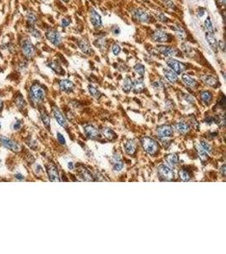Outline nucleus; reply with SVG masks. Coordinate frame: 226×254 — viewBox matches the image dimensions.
<instances>
[{
    "label": "nucleus",
    "mask_w": 226,
    "mask_h": 254,
    "mask_svg": "<svg viewBox=\"0 0 226 254\" xmlns=\"http://www.w3.org/2000/svg\"><path fill=\"white\" fill-rule=\"evenodd\" d=\"M155 16L157 17V20H160L162 22H166V21H168V19H167L166 16L163 13H157V14H155Z\"/></svg>",
    "instance_id": "79ce46f5"
},
{
    "label": "nucleus",
    "mask_w": 226,
    "mask_h": 254,
    "mask_svg": "<svg viewBox=\"0 0 226 254\" xmlns=\"http://www.w3.org/2000/svg\"><path fill=\"white\" fill-rule=\"evenodd\" d=\"M68 168H69V169H73L74 168V164H73L72 162H69L68 163Z\"/></svg>",
    "instance_id": "864d4df0"
},
{
    "label": "nucleus",
    "mask_w": 226,
    "mask_h": 254,
    "mask_svg": "<svg viewBox=\"0 0 226 254\" xmlns=\"http://www.w3.org/2000/svg\"><path fill=\"white\" fill-rule=\"evenodd\" d=\"M163 74L165 75V77L167 78V80H169L170 82L175 83L177 81V75L175 74L174 71H172L170 70H168V69H164L163 70Z\"/></svg>",
    "instance_id": "4be33fe9"
},
{
    "label": "nucleus",
    "mask_w": 226,
    "mask_h": 254,
    "mask_svg": "<svg viewBox=\"0 0 226 254\" xmlns=\"http://www.w3.org/2000/svg\"><path fill=\"white\" fill-rule=\"evenodd\" d=\"M142 147L144 150L150 155H154L158 151V144L150 137L143 138Z\"/></svg>",
    "instance_id": "f257e3e1"
},
{
    "label": "nucleus",
    "mask_w": 226,
    "mask_h": 254,
    "mask_svg": "<svg viewBox=\"0 0 226 254\" xmlns=\"http://www.w3.org/2000/svg\"><path fill=\"white\" fill-rule=\"evenodd\" d=\"M30 33H31L33 37H37V38H39V37H41L40 32H39L38 30H37L36 28H34V27H32V28L30 29Z\"/></svg>",
    "instance_id": "37998d69"
},
{
    "label": "nucleus",
    "mask_w": 226,
    "mask_h": 254,
    "mask_svg": "<svg viewBox=\"0 0 226 254\" xmlns=\"http://www.w3.org/2000/svg\"><path fill=\"white\" fill-rule=\"evenodd\" d=\"M213 95L210 91H204L201 92V99L204 103H209L212 99Z\"/></svg>",
    "instance_id": "c85d7f7f"
},
{
    "label": "nucleus",
    "mask_w": 226,
    "mask_h": 254,
    "mask_svg": "<svg viewBox=\"0 0 226 254\" xmlns=\"http://www.w3.org/2000/svg\"><path fill=\"white\" fill-rule=\"evenodd\" d=\"M133 16L136 20L140 22L147 23L150 21V15L146 11L142 9H136L132 12Z\"/></svg>",
    "instance_id": "39448f33"
},
{
    "label": "nucleus",
    "mask_w": 226,
    "mask_h": 254,
    "mask_svg": "<svg viewBox=\"0 0 226 254\" xmlns=\"http://www.w3.org/2000/svg\"><path fill=\"white\" fill-rule=\"evenodd\" d=\"M60 89L66 92H69V91H73L74 87V83L69 80H62L59 82Z\"/></svg>",
    "instance_id": "dca6fc26"
},
{
    "label": "nucleus",
    "mask_w": 226,
    "mask_h": 254,
    "mask_svg": "<svg viewBox=\"0 0 226 254\" xmlns=\"http://www.w3.org/2000/svg\"><path fill=\"white\" fill-rule=\"evenodd\" d=\"M157 51L161 53L164 56H168V57H172L175 56L177 54V51L175 49H173L171 47H167V46H158L157 47Z\"/></svg>",
    "instance_id": "9b49d317"
},
{
    "label": "nucleus",
    "mask_w": 226,
    "mask_h": 254,
    "mask_svg": "<svg viewBox=\"0 0 226 254\" xmlns=\"http://www.w3.org/2000/svg\"><path fill=\"white\" fill-rule=\"evenodd\" d=\"M16 178H17V179H20V180H23L24 179V177L22 176V175H21V174H16Z\"/></svg>",
    "instance_id": "5fc2aeb1"
},
{
    "label": "nucleus",
    "mask_w": 226,
    "mask_h": 254,
    "mask_svg": "<svg viewBox=\"0 0 226 254\" xmlns=\"http://www.w3.org/2000/svg\"><path fill=\"white\" fill-rule=\"evenodd\" d=\"M198 154H199V158H201V160L204 162L208 159V154H207V152L205 150H203L202 147H198Z\"/></svg>",
    "instance_id": "f704fd0d"
},
{
    "label": "nucleus",
    "mask_w": 226,
    "mask_h": 254,
    "mask_svg": "<svg viewBox=\"0 0 226 254\" xmlns=\"http://www.w3.org/2000/svg\"><path fill=\"white\" fill-rule=\"evenodd\" d=\"M157 132L160 137H169L173 135V129L170 126H162L157 128Z\"/></svg>",
    "instance_id": "f8f14e48"
},
{
    "label": "nucleus",
    "mask_w": 226,
    "mask_h": 254,
    "mask_svg": "<svg viewBox=\"0 0 226 254\" xmlns=\"http://www.w3.org/2000/svg\"><path fill=\"white\" fill-rule=\"evenodd\" d=\"M204 25H205V28L207 29L208 32H213V26L212 21H211V19L210 17H208L204 21Z\"/></svg>",
    "instance_id": "e433bc0d"
},
{
    "label": "nucleus",
    "mask_w": 226,
    "mask_h": 254,
    "mask_svg": "<svg viewBox=\"0 0 226 254\" xmlns=\"http://www.w3.org/2000/svg\"><path fill=\"white\" fill-rule=\"evenodd\" d=\"M165 161L170 167H175L179 163V158L175 153H171V154L167 155L165 158Z\"/></svg>",
    "instance_id": "aec40b11"
},
{
    "label": "nucleus",
    "mask_w": 226,
    "mask_h": 254,
    "mask_svg": "<svg viewBox=\"0 0 226 254\" xmlns=\"http://www.w3.org/2000/svg\"><path fill=\"white\" fill-rule=\"evenodd\" d=\"M173 29H174V31L175 32L176 35L180 37V39H184L185 38V37H186V32H185V31L180 26H173Z\"/></svg>",
    "instance_id": "2f4dec72"
},
{
    "label": "nucleus",
    "mask_w": 226,
    "mask_h": 254,
    "mask_svg": "<svg viewBox=\"0 0 226 254\" xmlns=\"http://www.w3.org/2000/svg\"><path fill=\"white\" fill-rule=\"evenodd\" d=\"M46 37L50 41V43H53L54 46H59L62 43V37L56 30H53V29L49 30L46 32Z\"/></svg>",
    "instance_id": "20e7f679"
},
{
    "label": "nucleus",
    "mask_w": 226,
    "mask_h": 254,
    "mask_svg": "<svg viewBox=\"0 0 226 254\" xmlns=\"http://www.w3.org/2000/svg\"><path fill=\"white\" fill-rule=\"evenodd\" d=\"M49 66L53 70H54V72H56L57 74L63 75L64 73L63 69L61 68V66H60L57 62H55V61H53L51 63H49Z\"/></svg>",
    "instance_id": "cd10ccee"
},
{
    "label": "nucleus",
    "mask_w": 226,
    "mask_h": 254,
    "mask_svg": "<svg viewBox=\"0 0 226 254\" xmlns=\"http://www.w3.org/2000/svg\"><path fill=\"white\" fill-rule=\"evenodd\" d=\"M180 177L183 181H188L191 179V175H190L189 172L185 168H182V169L180 170Z\"/></svg>",
    "instance_id": "473e14b6"
},
{
    "label": "nucleus",
    "mask_w": 226,
    "mask_h": 254,
    "mask_svg": "<svg viewBox=\"0 0 226 254\" xmlns=\"http://www.w3.org/2000/svg\"><path fill=\"white\" fill-rule=\"evenodd\" d=\"M79 47L81 51L86 55H90L92 53V50L91 49V46L86 40H81L79 43Z\"/></svg>",
    "instance_id": "a211bd4d"
},
{
    "label": "nucleus",
    "mask_w": 226,
    "mask_h": 254,
    "mask_svg": "<svg viewBox=\"0 0 226 254\" xmlns=\"http://www.w3.org/2000/svg\"><path fill=\"white\" fill-rule=\"evenodd\" d=\"M120 51H121V48H120V45L115 44V45L113 46V53H114V54L118 55L120 53Z\"/></svg>",
    "instance_id": "c03bdc74"
},
{
    "label": "nucleus",
    "mask_w": 226,
    "mask_h": 254,
    "mask_svg": "<svg viewBox=\"0 0 226 254\" xmlns=\"http://www.w3.org/2000/svg\"><path fill=\"white\" fill-rule=\"evenodd\" d=\"M80 176L82 177L83 180H86V181H93L94 180V179L92 178V174H90V172L85 168H80Z\"/></svg>",
    "instance_id": "a878e982"
},
{
    "label": "nucleus",
    "mask_w": 226,
    "mask_h": 254,
    "mask_svg": "<svg viewBox=\"0 0 226 254\" xmlns=\"http://www.w3.org/2000/svg\"><path fill=\"white\" fill-rule=\"evenodd\" d=\"M158 173L161 175V177H163V179L166 180H171L174 178V172L171 169V168H169V166L164 165V164L159 166Z\"/></svg>",
    "instance_id": "0eeeda50"
},
{
    "label": "nucleus",
    "mask_w": 226,
    "mask_h": 254,
    "mask_svg": "<svg viewBox=\"0 0 226 254\" xmlns=\"http://www.w3.org/2000/svg\"><path fill=\"white\" fill-rule=\"evenodd\" d=\"M0 143L3 146H4L5 148L10 149V150H13V151L17 152L20 150V147H19L17 143H14V142L10 140L9 138H7V137L0 136Z\"/></svg>",
    "instance_id": "1a4fd4ad"
},
{
    "label": "nucleus",
    "mask_w": 226,
    "mask_h": 254,
    "mask_svg": "<svg viewBox=\"0 0 226 254\" xmlns=\"http://www.w3.org/2000/svg\"><path fill=\"white\" fill-rule=\"evenodd\" d=\"M95 44H96V46H97V47H99V48H104V47H105V40H104V39H98V40H96Z\"/></svg>",
    "instance_id": "a18cd8bd"
},
{
    "label": "nucleus",
    "mask_w": 226,
    "mask_h": 254,
    "mask_svg": "<svg viewBox=\"0 0 226 254\" xmlns=\"http://www.w3.org/2000/svg\"><path fill=\"white\" fill-rule=\"evenodd\" d=\"M90 21L95 28H100L103 26L100 14H98L94 9H91L90 10Z\"/></svg>",
    "instance_id": "6e6552de"
},
{
    "label": "nucleus",
    "mask_w": 226,
    "mask_h": 254,
    "mask_svg": "<svg viewBox=\"0 0 226 254\" xmlns=\"http://www.w3.org/2000/svg\"><path fill=\"white\" fill-rule=\"evenodd\" d=\"M202 80L205 84L211 86H215L218 83L216 78H214L212 75H205L202 76Z\"/></svg>",
    "instance_id": "b1692460"
},
{
    "label": "nucleus",
    "mask_w": 226,
    "mask_h": 254,
    "mask_svg": "<svg viewBox=\"0 0 226 254\" xmlns=\"http://www.w3.org/2000/svg\"><path fill=\"white\" fill-rule=\"evenodd\" d=\"M186 99L187 100V101H188L189 103H194V98H193V97H191L190 95H187V94H186Z\"/></svg>",
    "instance_id": "8fccbe9b"
},
{
    "label": "nucleus",
    "mask_w": 226,
    "mask_h": 254,
    "mask_svg": "<svg viewBox=\"0 0 226 254\" xmlns=\"http://www.w3.org/2000/svg\"><path fill=\"white\" fill-rule=\"evenodd\" d=\"M133 87L136 92H141L145 88V84L141 80H136L133 83Z\"/></svg>",
    "instance_id": "c756f323"
},
{
    "label": "nucleus",
    "mask_w": 226,
    "mask_h": 254,
    "mask_svg": "<svg viewBox=\"0 0 226 254\" xmlns=\"http://www.w3.org/2000/svg\"><path fill=\"white\" fill-rule=\"evenodd\" d=\"M88 90H89V92H90V94L92 95V97H96V98H98V97H100V91H98L96 87H94L93 86H88Z\"/></svg>",
    "instance_id": "c9c22d12"
},
{
    "label": "nucleus",
    "mask_w": 226,
    "mask_h": 254,
    "mask_svg": "<svg viewBox=\"0 0 226 254\" xmlns=\"http://www.w3.org/2000/svg\"><path fill=\"white\" fill-rule=\"evenodd\" d=\"M218 1H219V2H220V3H222V4H223V5H224V4H225L226 0H218Z\"/></svg>",
    "instance_id": "6e6d98bb"
},
{
    "label": "nucleus",
    "mask_w": 226,
    "mask_h": 254,
    "mask_svg": "<svg viewBox=\"0 0 226 254\" xmlns=\"http://www.w3.org/2000/svg\"><path fill=\"white\" fill-rule=\"evenodd\" d=\"M220 171H221V174H223V176H224V175H225V164H223V165L222 166Z\"/></svg>",
    "instance_id": "603ef678"
},
{
    "label": "nucleus",
    "mask_w": 226,
    "mask_h": 254,
    "mask_svg": "<svg viewBox=\"0 0 226 254\" xmlns=\"http://www.w3.org/2000/svg\"><path fill=\"white\" fill-rule=\"evenodd\" d=\"M103 137H105V138H107V139L109 141L114 140L115 137H116V135H115V132H113L111 129L109 128H103Z\"/></svg>",
    "instance_id": "bb28decb"
},
{
    "label": "nucleus",
    "mask_w": 226,
    "mask_h": 254,
    "mask_svg": "<svg viewBox=\"0 0 226 254\" xmlns=\"http://www.w3.org/2000/svg\"><path fill=\"white\" fill-rule=\"evenodd\" d=\"M31 97H32V101H34L36 103H40L41 101H43L45 97V90L39 85L35 84L32 86L31 88Z\"/></svg>",
    "instance_id": "f03ea898"
},
{
    "label": "nucleus",
    "mask_w": 226,
    "mask_h": 254,
    "mask_svg": "<svg viewBox=\"0 0 226 254\" xmlns=\"http://www.w3.org/2000/svg\"><path fill=\"white\" fill-rule=\"evenodd\" d=\"M20 127H21V122H20V120H18V121H16L14 124V130H19V129H20Z\"/></svg>",
    "instance_id": "09e8293b"
},
{
    "label": "nucleus",
    "mask_w": 226,
    "mask_h": 254,
    "mask_svg": "<svg viewBox=\"0 0 226 254\" xmlns=\"http://www.w3.org/2000/svg\"><path fill=\"white\" fill-rule=\"evenodd\" d=\"M48 174L51 181H60L57 168L54 165L48 166Z\"/></svg>",
    "instance_id": "4468645a"
},
{
    "label": "nucleus",
    "mask_w": 226,
    "mask_h": 254,
    "mask_svg": "<svg viewBox=\"0 0 226 254\" xmlns=\"http://www.w3.org/2000/svg\"><path fill=\"white\" fill-rule=\"evenodd\" d=\"M54 115L55 119L57 120V122L59 124L60 126H63V127H65L67 126V122H66V120L64 117V115L62 114V113L57 109L55 108L54 109Z\"/></svg>",
    "instance_id": "f3484780"
},
{
    "label": "nucleus",
    "mask_w": 226,
    "mask_h": 254,
    "mask_svg": "<svg viewBox=\"0 0 226 254\" xmlns=\"http://www.w3.org/2000/svg\"><path fill=\"white\" fill-rule=\"evenodd\" d=\"M153 86H154L156 88H160V87H162V85H161V83L159 82V81H156V82L153 83Z\"/></svg>",
    "instance_id": "3c124183"
},
{
    "label": "nucleus",
    "mask_w": 226,
    "mask_h": 254,
    "mask_svg": "<svg viewBox=\"0 0 226 254\" xmlns=\"http://www.w3.org/2000/svg\"><path fill=\"white\" fill-rule=\"evenodd\" d=\"M136 143H134V141H127L125 143V150L128 154H134L135 152H136Z\"/></svg>",
    "instance_id": "412c9836"
},
{
    "label": "nucleus",
    "mask_w": 226,
    "mask_h": 254,
    "mask_svg": "<svg viewBox=\"0 0 226 254\" xmlns=\"http://www.w3.org/2000/svg\"><path fill=\"white\" fill-rule=\"evenodd\" d=\"M69 20H67V19H65V18H64L63 20H62V21H61V25H62V26L63 27H66V26H68L69 25Z\"/></svg>",
    "instance_id": "de8ad7c7"
},
{
    "label": "nucleus",
    "mask_w": 226,
    "mask_h": 254,
    "mask_svg": "<svg viewBox=\"0 0 226 254\" xmlns=\"http://www.w3.org/2000/svg\"><path fill=\"white\" fill-rule=\"evenodd\" d=\"M113 160H114V165H113V168L115 171H120L122 168H123V163L121 161V158L119 154H115L113 157Z\"/></svg>",
    "instance_id": "6ab92c4d"
},
{
    "label": "nucleus",
    "mask_w": 226,
    "mask_h": 254,
    "mask_svg": "<svg viewBox=\"0 0 226 254\" xmlns=\"http://www.w3.org/2000/svg\"><path fill=\"white\" fill-rule=\"evenodd\" d=\"M133 86V82H132L131 79L130 77H126L124 80V85H123V89L125 91H129Z\"/></svg>",
    "instance_id": "7c9ffc66"
},
{
    "label": "nucleus",
    "mask_w": 226,
    "mask_h": 254,
    "mask_svg": "<svg viewBox=\"0 0 226 254\" xmlns=\"http://www.w3.org/2000/svg\"><path fill=\"white\" fill-rule=\"evenodd\" d=\"M0 127H1V124H0Z\"/></svg>",
    "instance_id": "bf43d9fd"
},
{
    "label": "nucleus",
    "mask_w": 226,
    "mask_h": 254,
    "mask_svg": "<svg viewBox=\"0 0 226 254\" xmlns=\"http://www.w3.org/2000/svg\"><path fill=\"white\" fill-rule=\"evenodd\" d=\"M61 1H63V2H65V3L69 2V0H61Z\"/></svg>",
    "instance_id": "4d7b16f0"
},
{
    "label": "nucleus",
    "mask_w": 226,
    "mask_h": 254,
    "mask_svg": "<svg viewBox=\"0 0 226 254\" xmlns=\"http://www.w3.org/2000/svg\"><path fill=\"white\" fill-rule=\"evenodd\" d=\"M205 37H206V40L208 42V45L210 46V48L213 51H217L218 44L217 39L215 38V37L213 34V32H207L206 35H205Z\"/></svg>",
    "instance_id": "ddd939ff"
},
{
    "label": "nucleus",
    "mask_w": 226,
    "mask_h": 254,
    "mask_svg": "<svg viewBox=\"0 0 226 254\" xmlns=\"http://www.w3.org/2000/svg\"><path fill=\"white\" fill-rule=\"evenodd\" d=\"M21 48H22V52L23 54L26 58L33 57L36 54V49L34 45L29 39H25L21 43Z\"/></svg>",
    "instance_id": "7ed1b4c3"
},
{
    "label": "nucleus",
    "mask_w": 226,
    "mask_h": 254,
    "mask_svg": "<svg viewBox=\"0 0 226 254\" xmlns=\"http://www.w3.org/2000/svg\"><path fill=\"white\" fill-rule=\"evenodd\" d=\"M2 108V102H1V100H0V109Z\"/></svg>",
    "instance_id": "13d9d810"
},
{
    "label": "nucleus",
    "mask_w": 226,
    "mask_h": 254,
    "mask_svg": "<svg viewBox=\"0 0 226 254\" xmlns=\"http://www.w3.org/2000/svg\"><path fill=\"white\" fill-rule=\"evenodd\" d=\"M152 37L154 42L158 43H166L169 41V35L163 31H155Z\"/></svg>",
    "instance_id": "9d476101"
},
{
    "label": "nucleus",
    "mask_w": 226,
    "mask_h": 254,
    "mask_svg": "<svg viewBox=\"0 0 226 254\" xmlns=\"http://www.w3.org/2000/svg\"><path fill=\"white\" fill-rule=\"evenodd\" d=\"M26 18H27V20L31 25H34L36 21H37V17L33 13H28L27 15H26Z\"/></svg>",
    "instance_id": "58836bf2"
},
{
    "label": "nucleus",
    "mask_w": 226,
    "mask_h": 254,
    "mask_svg": "<svg viewBox=\"0 0 226 254\" xmlns=\"http://www.w3.org/2000/svg\"><path fill=\"white\" fill-rule=\"evenodd\" d=\"M175 129L180 134H186L190 131V126L186 123L180 122L175 125Z\"/></svg>",
    "instance_id": "5701e85b"
},
{
    "label": "nucleus",
    "mask_w": 226,
    "mask_h": 254,
    "mask_svg": "<svg viewBox=\"0 0 226 254\" xmlns=\"http://www.w3.org/2000/svg\"><path fill=\"white\" fill-rule=\"evenodd\" d=\"M41 118H42V120H43V124L47 126V127H49L50 126V119L48 116V114H45V113H42L41 114Z\"/></svg>",
    "instance_id": "4c0bfd02"
},
{
    "label": "nucleus",
    "mask_w": 226,
    "mask_h": 254,
    "mask_svg": "<svg viewBox=\"0 0 226 254\" xmlns=\"http://www.w3.org/2000/svg\"><path fill=\"white\" fill-rule=\"evenodd\" d=\"M84 132L87 137L91 138V139H95L98 137V132L97 130L95 128L94 126H91V125H87L84 127Z\"/></svg>",
    "instance_id": "2eb2a0df"
},
{
    "label": "nucleus",
    "mask_w": 226,
    "mask_h": 254,
    "mask_svg": "<svg viewBox=\"0 0 226 254\" xmlns=\"http://www.w3.org/2000/svg\"><path fill=\"white\" fill-rule=\"evenodd\" d=\"M57 138H58V140H59V142L62 145H65V139H64V136L61 134V133L58 132Z\"/></svg>",
    "instance_id": "49530a36"
},
{
    "label": "nucleus",
    "mask_w": 226,
    "mask_h": 254,
    "mask_svg": "<svg viewBox=\"0 0 226 254\" xmlns=\"http://www.w3.org/2000/svg\"><path fill=\"white\" fill-rule=\"evenodd\" d=\"M15 101H16V104H17L19 108H23L24 106H25V104H26L22 96H19V97L15 99Z\"/></svg>",
    "instance_id": "a19ab883"
},
{
    "label": "nucleus",
    "mask_w": 226,
    "mask_h": 254,
    "mask_svg": "<svg viewBox=\"0 0 226 254\" xmlns=\"http://www.w3.org/2000/svg\"><path fill=\"white\" fill-rule=\"evenodd\" d=\"M167 65L174 70L175 74L177 75L181 74L185 70V65L183 64L180 63V61H178V60H174V59H169L167 60Z\"/></svg>",
    "instance_id": "423d86ee"
},
{
    "label": "nucleus",
    "mask_w": 226,
    "mask_h": 254,
    "mask_svg": "<svg viewBox=\"0 0 226 254\" xmlns=\"http://www.w3.org/2000/svg\"><path fill=\"white\" fill-rule=\"evenodd\" d=\"M134 70L136 71V74H138L139 75H141V76H143L144 74H145V68H144V66H143L142 65H141V64H137V65H136L134 66Z\"/></svg>",
    "instance_id": "72a5a7b5"
},
{
    "label": "nucleus",
    "mask_w": 226,
    "mask_h": 254,
    "mask_svg": "<svg viewBox=\"0 0 226 254\" xmlns=\"http://www.w3.org/2000/svg\"><path fill=\"white\" fill-rule=\"evenodd\" d=\"M182 80H183V82L185 83V85L187 86H189V87H192V88H193V87H195V86H197V82H196V80H194V79H192L190 75H188L186 74H184L183 75H182Z\"/></svg>",
    "instance_id": "393cba45"
},
{
    "label": "nucleus",
    "mask_w": 226,
    "mask_h": 254,
    "mask_svg": "<svg viewBox=\"0 0 226 254\" xmlns=\"http://www.w3.org/2000/svg\"><path fill=\"white\" fill-rule=\"evenodd\" d=\"M201 147H202L203 150H205L207 153H211V152H212V148H211V146L209 145L208 143H206V142H204V141H202V142H201Z\"/></svg>",
    "instance_id": "ea45409f"
}]
</instances>
